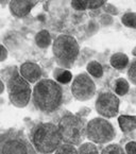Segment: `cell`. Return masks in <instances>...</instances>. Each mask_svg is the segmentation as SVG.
<instances>
[{
    "label": "cell",
    "mask_w": 136,
    "mask_h": 154,
    "mask_svg": "<svg viewBox=\"0 0 136 154\" xmlns=\"http://www.w3.org/2000/svg\"><path fill=\"white\" fill-rule=\"evenodd\" d=\"M115 93L119 96H125L129 91V82L125 79H118L115 81Z\"/></svg>",
    "instance_id": "2e32d148"
},
{
    "label": "cell",
    "mask_w": 136,
    "mask_h": 154,
    "mask_svg": "<svg viewBox=\"0 0 136 154\" xmlns=\"http://www.w3.org/2000/svg\"><path fill=\"white\" fill-rule=\"evenodd\" d=\"M96 109L105 118L115 117L119 109V99L112 93H103L96 101Z\"/></svg>",
    "instance_id": "ba28073f"
},
{
    "label": "cell",
    "mask_w": 136,
    "mask_h": 154,
    "mask_svg": "<svg viewBox=\"0 0 136 154\" xmlns=\"http://www.w3.org/2000/svg\"><path fill=\"white\" fill-rule=\"evenodd\" d=\"M125 152L127 153L136 154V143L135 141H130L125 145Z\"/></svg>",
    "instance_id": "cb8c5ba5"
},
{
    "label": "cell",
    "mask_w": 136,
    "mask_h": 154,
    "mask_svg": "<svg viewBox=\"0 0 136 154\" xmlns=\"http://www.w3.org/2000/svg\"><path fill=\"white\" fill-rule=\"evenodd\" d=\"M79 153H98V149L93 143H84L78 150Z\"/></svg>",
    "instance_id": "ac0fdd59"
},
{
    "label": "cell",
    "mask_w": 136,
    "mask_h": 154,
    "mask_svg": "<svg viewBox=\"0 0 136 154\" xmlns=\"http://www.w3.org/2000/svg\"><path fill=\"white\" fill-rule=\"evenodd\" d=\"M110 63L113 66L114 68L118 69V70H122L129 64V57L125 54V53H115L111 57V60H110Z\"/></svg>",
    "instance_id": "4fadbf2b"
},
{
    "label": "cell",
    "mask_w": 136,
    "mask_h": 154,
    "mask_svg": "<svg viewBox=\"0 0 136 154\" xmlns=\"http://www.w3.org/2000/svg\"><path fill=\"white\" fill-rule=\"evenodd\" d=\"M128 77L130 78V80H131L134 84H136V61H134L133 63L130 65L129 70H128Z\"/></svg>",
    "instance_id": "603a6c76"
},
{
    "label": "cell",
    "mask_w": 136,
    "mask_h": 154,
    "mask_svg": "<svg viewBox=\"0 0 136 154\" xmlns=\"http://www.w3.org/2000/svg\"><path fill=\"white\" fill-rule=\"evenodd\" d=\"M71 7L75 10H78V11H84L86 8H88V1H85V0L77 1V0H73V2H71Z\"/></svg>",
    "instance_id": "44dd1931"
},
{
    "label": "cell",
    "mask_w": 136,
    "mask_h": 154,
    "mask_svg": "<svg viewBox=\"0 0 136 154\" xmlns=\"http://www.w3.org/2000/svg\"><path fill=\"white\" fill-rule=\"evenodd\" d=\"M36 5V1H25V0H13L10 2V10L12 14L17 17H25L30 13L32 8Z\"/></svg>",
    "instance_id": "30bf717a"
},
{
    "label": "cell",
    "mask_w": 136,
    "mask_h": 154,
    "mask_svg": "<svg viewBox=\"0 0 136 154\" xmlns=\"http://www.w3.org/2000/svg\"><path fill=\"white\" fill-rule=\"evenodd\" d=\"M104 5V1L103 0H97V1H88V8L91 10L98 9V8L102 7Z\"/></svg>",
    "instance_id": "d4e9b609"
},
{
    "label": "cell",
    "mask_w": 136,
    "mask_h": 154,
    "mask_svg": "<svg viewBox=\"0 0 136 154\" xmlns=\"http://www.w3.org/2000/svg\"><path fill=\"white\" fill-rule=\"evenodd\" d=\"M3 91V83L0 81V93H2Z\"/></svg>",
    "instance_id": "484cf974"
},
{
    "label": "cell",
    "mask_w": 136,
    "mask_h": 154,
    "mask_svg": "<svg viewBox=\"0 0 136 154\" xmlns=\"http://www.w3.org/2000/svg\"><path fill=\"white\" fill-rule=\"evenodd\" d=\"M62 137L59 127L53 123H41L32 134V143L39 153H52L61 146Z\"/></svg>",
    "instance_id": "7a4b0ae2"
},
{
    "label": "cell",
    "mask_w": 136,
    "mask_h": 154,
    "mask_svg": "<svg viewBox=\"0 0 136 154\" xmlns=\"http://www.w3.org/2000/svg\"><path fill=\"white\" fill-rule=\"evenodd\" d=\"M73 97L80 101H86L94 97L96 91V85L91 78L86 73H81L75 79L71 86Z\"/></svg>",
    "instance_id": "52a82bcc"
},
{
    "label": "cell",
    "mask_w": 136,
    "mask_h": 154,
    "mask_svg": "<svg viewBox=\"0 0 136 154\" xmlns=\"http://www.w3.org/2000/svg\"><path fill=\"white\" fill-rule=\"evenodd\" d=\"M8 93L12 104L17 107H25L30 101L31 87L23 75L15 72L8 81Z\"/></svg>",
    "instance_id": "5b68a950"
},
{
    "label": "cell",
    "mask_w": 136,
    "mask_h": 154,
    "mask_svg": "<svg viewBox=\"0 0 136 154\" xmlns=\"http://www.w3.org/2000/svg\"><path fill=\"white\" fill-rule=\"evenodd\" d=\"M1 152L2 153H28V152H33V150L29 147L28 143L20 139H11L3 145Z\"/></svg>",
    "instance_id": "8fae6325"
},
{
    "label": "cell",
    "mask_w": 136,
    "mask_h": 154,
    "mask_svg": "<svg viewBox=\"0 0 136 154\" xmlns=\"http://www.w3.org/2000/svg\"><path fill=\"white\" fill-rule=\"evenodd\" d=\"M123 149L120 147V146L116 145V143H114V145H110L107 146V148H104V149L102 150V153H123Z\"/></svg>",
    "instance_id": "ffe728a7"
},
{
    "label": "cell",
    "mask_w": 136,
    "mask_h": 154,
    "mask_svg": "<svg viewBox=\"0 0 136 154\" xmlns=\"http://www.w3.org/2000/svg\"><path fill=\"white\" fill-rule=\"evenodd\" d=\"M116 133L114 127L103 118H95L86 125V136L96 143H105L114 139Z\"/></svg>",
    "instance_id": "8992f818"
},
{
    "label": "cell",
    "mask_w": 136,
    "mask_h": 154,
    "mask_svg": "<svg viewBox=\"0 0 136 154\" xmlns=\"http://www.w3.org/2000/svg\"><path fill=\"white\" fill-rule=\"evenodd\" d=\"M71 78H73V75H71L70 71L64 70V71H62L59 75H57V82H60V83L67 84L71 81Z\"/></svg>",
    "instance_id": "d6986e66"
},
{
    "label": "cell",
    "mask_w": 136,
    "mask_h": 154,
    "mask_svg": "<svg viewBox=\"0 0 136 154\" xmlns=\"http://www.w3.org/2000/svg\"><path fill=\"white\" fill-rule=\"evenodd\" d=\"M35 43L39 48H47L51 44V36L47 30H42L35 36Z\"/></svg>",
    "instance_id": "5bb4252c"
},
{
    "label": "cell",
    "mask_w": 136,
    "mask_h": 154,
    "mask_svg": "<svg viewBox=\"0 0 136 154\" xmlns=\"http://www.w3.org/2000/svg\"><path fill=\"white\" fill-rule=\"evenodd\" d=\"M55 152H57V153H77L78 150L76 149V148H73V146H70V143H69V145L66 143V145L60 146L59 149Z\"/></svg>",
    "instance_id": "7402d4cb"
},
{
    "label": "cell",
    "mask_w": 136,
    "mask_h": 154,
    "mask_svg": "<svg viewBox=\"0 0 136 154\" xmlns=\"http://www.w3.org/2000/svg\"><path fill=\"white\" fill-rule=\"evenodd\" d=\"M80 48L76 38L70 35H60L53 42V53L57 62L64 66H70L79 55Z\"/></svg>",
    "instance_id": "277c9868"
},
{
    "label": "cell",
    "mask_w": 136,
    "mask_h": 154,
    "mask_svg": "<svg viewBox=\"0 0 136 154\" xmlns=\"http://www.w3.org/2000/svg\"><path fill=\"white\" fill-rule=\"evenodd\" d=\"M62 140L70 145H79L86 135V127L82 118L76 115H65L59 122Z\"/></svg>",
    "instance_id": "3957f363"
},
{
    "label": "cell",
    "mask_w": 136,
    "mask_h": 154,
    "mask_svg": "<svg viewBox=\"0 0 136 154\" xmlns=\"http://www.w3.org/2000/svg\"><path fill=\"white\" fill-rule=\"evenodd\" d=\"M118 123L123 133L132 132L136 129V117L135 116L121 115L118 118Z\"/></svg>",
    "instance_id": "7c38bea8"
},
{
    "label": "cell",
    "mask_w": 136,
    "mask_h": 154,
    "mask_svg": "<svg viewBox=\"0 0 136 154\" xmlns=\"http://www.w3.org/2000/svg\"><path fill=\"white\" fill-rule=\"evenodd\" d=\"M87 71H88V73H91L93 77L97 78V79H99V78H101L102 75H103L102 66L96 61H91L87 64Z\"/></svg>",
    "instance_id": "9a60e30c"
},
{
    "label": "cell",
    "mask_w": 136,
    "mask_h": 154,
    "mask_svg": "<svg viewBox=\"0 0 136 154\" xmlns=\"http://www.w3.org/2000/svg\"><path fill=\"white\" fill-rule=\"evenodd\" d=\"M121 21L125 26L129 28H136V13L128 12L121 17Z\"/></svg>",
    "instance_id": "e0dca14e"
},
{
    "label": "cell",
    "mask_w": 136,
    "mask_h": 154,
    "mask_svg": "<svg viewBox=\"0 0 136 154\" xmlns=\"http://www.w3.org/2000/svg\"><path fill=\"white\" fill-rule=\"evenodd\" d=\"M63 91L57 82L52 80H42L34 86L33 101L41 111L51 113L62 104Z\"/></svg>",
    "instance_id": "6da1fadb"
},
{
    "label": "cell",
    "mask_w": 136,
    "mask_h": 154,
    "mask_svg": "<svg viewBox=\"0 0 136 154\" xmlns=\"http://www.w3.org/2000/svg\"><path fill=\"white\" fill-rule=\"evenodd\" d=\"M20 75L30 83H35L42 78V69L37 64L26 62L20 66Z\"/></svg>",
    "instance_id": "9c48e42d"
}]
</instances>
